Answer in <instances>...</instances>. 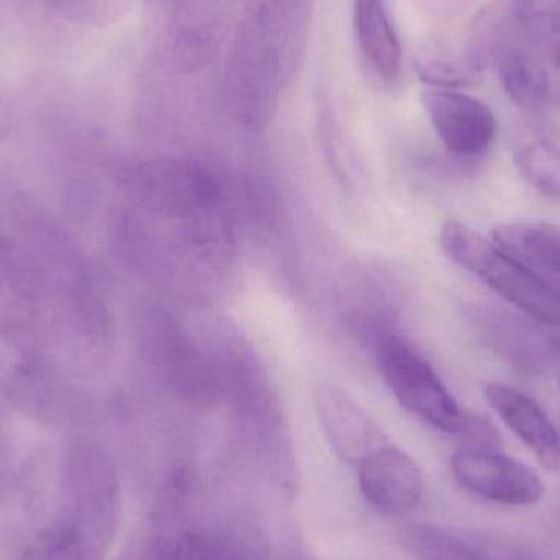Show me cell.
Wrapping results in <instances>:
<instances>
[{
  "label": "cell",
  "mask_w": 560,
  "mask_h": 560,
  "mask_svg": "<svg viewBox=\"0 0 560 560\" xmlns=\"http://www.w3.org/2000/svg\"><path fill=\"white\" fill-rule=\"evenodd\" d=\"M440 246L454 265L486 283L520 312L536 322L560 328L559 293L472 226L456 220L444 223Z\"/></svg>",
  "instance_id": "obj_1"
},
{
  "label": "cell",
  "mask_w": 560,
  "mask_h": 560,
  "mask_svg": "<svg viewBox=\"0 0 560 560\" xmlns=\"http://www.w3.org/2000/svg\"><path fill=\"white\" fill-rule=\"evenodd\" d=\"M382 378L398 404L444 433L463 434L470 417L447 390L433 365L401 336H385L377 348Z\"/></svg>",
  "instance_id": "obj_2"
},
{
  "label": "cell",
  "mask_w": 560,
  "mask_h": 560,
  "mask_svg": "<svg viewBox=\"0 0 560 560\" xmlns=\"http://www.w3.org/2000/svg\"><path fill=\"white\" fill-rule=\"evenodd\" d=\"M476 59H492L506 94L529 112L545 107L549 97L546 61L513 16L510 2L493 3L483 12L477 33Z\"/></svg>",
  "instance_id": "obj_3"
},
{
  "label": "cell",
  "mask_w": 560,
  "mask_h": 560,
  "mask_svg": "<svg viewBox=\"0 0 560 560\" xmlns=\"http://www.w3.org/2000/svg\"><path fill=\"white\" fill-rule=\"evenodd\" d=\"M124 184L144 206L171 213L207 209L220 192L212 173L187 161L137 164L125 171Z\"/></svg>",
  "instance_id": "obj_4"
},
{
  "label": "cell",
  "mask_w": 560,
  "mask_h": 560,
  "mask_svg": "<svg viewBox=\"0 0 560 560\" xmlns=\"http://www.w3.org/2000/svg\"><path fill=\"white\" fill-rule=\"evenodd\" d=\"M451 470L464 489L502 505H535L546 493L545 480L533 467L499 451L464 446L451 459Z\"/></svg>",
  "instance_id": "obj_5"
},
{
  "label": "cell",
  "mask_w": 560,
  "mask_h": 560,
  "mask_svg": "<svg viewBox=\"0 0 560 560\" xmlns=\"http://www.w3.org/2000/svg\"><path fill=\"white\" fill-rule=\"evenodd\" d=\"M421 104L441 143L460 158H476L492 147L495 115L479 98L447 88L428 89Z\"/></svg>",
  "instance_id": "obj_6"
},
{
  "label": "cell",
  "mask_w": 560,
  "mask_h": 560,
  "mask_svg": "<svg viewBox=\"0 0 560 560\" xmlns=\"http://www.w3.org/2000/svg\"><path fill=\"white\" fill-rule=\"evenodd\" d=\"M490 348L525 374L560 377V336L545 323L490 310L479 316Z\"/></svg>",
  "instance_id": "obj_7"
},
{
  "label": "cell",
  "mask_w": 560,
  "mask_h": 560,
  "mask_svg": "<svg viewBox=\"0 0 560 560\" xmlns=\"http://www.w3.org/2000/svg\"><path fill=\"white\" fill-rule=\"evenodd\" d=\"M316 411L326 440L335 453L351 466H359L369 454L387 444L384 433L368 411L338 385H319Z\"/></svg>",
  "instance_id": "obj_8"
},
{
  "label": "cell",
  "mask_w": 560,
  "mask_h": 560,
  "mask_svg": "<svg viewBox=\"0 0 560 560\" xmlns=\"http://www.w3.org/2000/svg\"><path fill=\"white\" fill-rule=\"evenodd\" d=\"M364 499L388 515H404L420 503L424 480L420 467L405 451L382 446L358 466Z\"/></svg>",
  "instance_id": "obj_9"
},
{
  "label": "cell",
  "mask_w": 560,
  "mask_h": 560,
  "mask_svg": "<svg viewBox=\"0 0 560 560\" xmlns=\"http://www.w3.org/2000/svg\"><path fill=\"white\" fill-rule=\"evenodd\" d=\"M486 398L500 420L538 457L545 469L560 466V438L541 407L512 385L492 382L486 385Z\"/></svg>",
  "instance_id": "obj_10"
},
{
  "label": "cell",
  "mask_w": 560,
  "mask_h": 560,
  "mask_svg": "<svg viewBox=\"0 0 560 560\" xmlns=\"http://www.w3.org/2000/svg\"><path fill=\"white\" fill-rule=\"evenodd\" d=\"M492 242L560 295V226L538 220L500 223Z\"/></svg>",
  "instance_id": "obj_11"
},
{
  "label": "cell",
  "mask_w": 560,
  "mask_h": 560,
  "mask_svg": "<svg viewBox=\"0 0 560 560\" xmlns=\"http://www.w3.org/2000/svg\"><path fill=\"white\" fill-rule=\"evenodd\" d=\"M354 32L365 61L382 79L395 81L404 51L385 0H354Z\"/></svg>",
  "instance_id": "obj_12"
},
{
  "label": "cell",
  "mask_w": 560,
  "mask_h": 560,
  "mask_svg": "<svg viewBox=\"0 0 560 560\" xmlns=\"http://www.w3.org/2000/svg\"><path fill=\"white\" fill-rule=\"evenodd\" d=\"M400 545L417 560H525L499 545L454 535L433 525H410L401 529Z\"/></svg>",
  "instance_id": "obj_13"
},
{
  "label": "cell",
  "mask_w": 560,
  "mask_h": 560,
  "mask_svg": "<svg viewBox=\"0 0 560 560\" xmlns=\"http://www.w3.org/2000/svg\"><path fill=\"white\" fill-rule=\"evenodd\" d=\"M510 7L542 58L560 68V0H510Z\"/></svg>",
  "instance_id": "obj_14"
},
{
  "label": "cell",
  "mask_w": 560,
  "mask_h": 560,
  "mask_svg": "<svg viewBox=\"0 0 560 560\" xmlns=\"http://www.w3.org/2000/svg\"><path fill=\"white\" fill-rule=\"evenodd\" d=\"M156 560H255L240 542L210 532L180 533L163 542Z\"/></svg>",
  "instance_id": "obj_15"
},
{
  "label": "cell",
  "mask_w": 560,
  "mask_h": 560,
  "mask_svg": "<svg viewBox=\"0 0 560 560\" xmlns=\"http://www.w3.org/2000/svg\"><path fill=\"white\" fill-rule=\"evenodd\" d=\"M515 163L523 179L548 199L560 202V150L548 141L533 140L515 151Z\"/></svg>",
  "instance_id": "obj_16"
},
{
  "label": "cell",
  "mask_w": 560,
  "mask_h": 560,
  "mask_svg": "<svg viewBox=\"0 0 560 560\" xmlns=\"http://www.w3.org/2000/svg\"><path fill=\"white\" fill-rule=\"evenodd\" d=\"M39 9L69 22H98L92 0H26Z\"/></svg>",
  "instance_id": "obj_17"
},
{
  "label": "cell",
  "mask_w": 560,
  "mask_h": 560,
  "mask_svg": "<svg viewBox=\"0 0 560 560\" xmlns=\"http://www.w3.org/2000/svg\"><path fill=\"white\" fill-rule=\"evenodd\" d=\"M10 128V117H9V108L7 105L0 101V141L5 138V135L9 133Z\"/></svg>",
  "instance_id": "obj_18"
}]
</instances>
